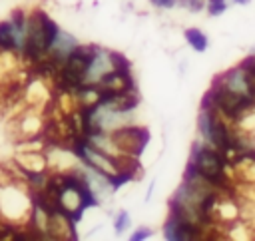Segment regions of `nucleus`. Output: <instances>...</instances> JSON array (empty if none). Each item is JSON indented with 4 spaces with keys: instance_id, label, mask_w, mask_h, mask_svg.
<instances>
[{
    "instance_id": "nucleus-1",
    "label": "nucleus",
    "mask_w": 255,
    "mask_h": 241,
    "mask_svg": "<svg viewBox=\"0 0 255 241\" xmlns=\"http://www.w3.org/2000/svg\"><path fill=\"white\" fill-rule=\"evenodd\" d=\"M58 32H60L58 24L44 10H34L32 14H28L26 42H24V48L20 52L22 58L34 66L40 58H44L48 54V50L52 48Z\"/></svg>"
},
{
    "instance_id": "nucleus-2",
    "label": "nucleus",
    "mask_w": 255,
    "mask_h": 241,
    "mask_svg": "<svg viewBox=\"0 0 255 241\" xmlns=\"http://www.w3.org/2000/svg\"><path fill=\"white\" fill-rule=\"evenodd\" d=\"M187 165H191L199 175H203L205 179H209L217 187H221V189H233L231 177L227 175V169L229 167H227L221 151L215 149L213 145H209L205 141L193 143L191 157H189V163Z\"/></svg>"
},
{
    "instance_id": "nucleus-3",
    "label": "nucleus",
    "mask_w": 255,
    "mask_h": 241,
    "mask_svg": "<svg viewBox=\"0 0 255 241\" xmlns=\"http://www.w3.org/2000/svg\"><path fill=\"white\" fill-rule=\"evenodd\" d=\"M110 139L114 143L116 155L139 157L149 143V129L135 123H126L110 131Z\"/></svg>"
},
{
    "instance_id": "nucleus-4",
    "label": "nucleus",
    "mask_w": 255,
    "mask_h": 241,
    "mask_svg": "<svg viewBox=\"0 0 255 241\" xmlns=\"http://www.w3.org/2000/svg\"><path fill=\"white\" fill-rule=\"evenodd\" d=\"M203 229L191 221L181 219L179 215L169 213L167 221L163 225V239L167 241H195V239H203Z\"/></svg>"
},
{
    "instance_id": "nucleus-5",
    "label": "nucleus",
    "mask_w": 255,
    "mask_h": 241,
    "mask_svg": "<svg viewBox=\"0 0 255 241\" xmlns=\"http://www.w3.org/2000/svg\"><path fill=\"white\" fill-rule=\"evenodd\" d=\"M215 82L223 84L225 88H229V90H233V92H237V94H243V96H251V98H255V96H253V90H251V86H249V80H247L245 68H243L241 64H239V66H235V68H231V70H227L225 74L217 76V78H215Z\"/></svg>"
},
{
    "instance_id": "nucleus-6",
    "label": "nucleus",
    "mask_w": 255,
    "mask_h": 241,
    "mask_svg": "<svg viewBox=\"0 0 255 241\" xmlns=\"http://www.w3.org/2000/svg\"><path fill=\"white\" fill-rule=\"evenodd\" d=\"M80 44H78V40L72 36V34H68V32H58V36H56V40H54V44H52V48L48 50V58H52L54 62H58L60 66L66 62V58L78 48Z\"/></svg>"
},
{
    "instance_id": "nucleus-7",
    "label": "nucleus",
    "mask_w": 255,
    "mask_h": 241,
    "mask_svg": "<svg viewBox=\"0 0 255 241\" xmlns=\"http://www.w3.org/2000/svg\"><path fill=\"white\" fill-rule=\"evenodd\" d=\"M183 38L195 52H205L207 50V36L199 28H185L183 30Z\"/></svg>"
},
{
    "instance_id": "nucleus-8",
    "label": "nucleus",
    "mask_w": 255,
    "mask_h": 241,
    "mask_svg": "<svg viewBox=\"0 0 255 241\" xmlns=\"http://www.w3.org/2000/svg\"><path fill=\"white\" fill-rule=\"evenodd\" d=\"M114 229H116V233H124V231L129 229V213H128L126 209H122V211L116 215V219H114Z\"/></svg>"
},
{
    "instance_id": "nucleus-9",
    "label": "nucleus",
    "mask_w": 255,
    "mask_h": 241,
    "mask_svg": "<svg viewBox=\"0 0 255 241\" xmlns=\"http://www.w3.org/2000/svg\"><path fill=\"white\" fill-rule=\"evenodd\" d=\"M227 0H207V6L205 10L209 12V16H221L225 10H227Z\"/></svg>"
},
{
    "instance_id": "nucleus-10",
    "label": "nucleus",
    "mask_w": 255,
    "mask_h": 241,
    "mask_svg": "<svg viewBox=\"0 0 255 241\" xmlns=\"http://www.w3.org/2000/svg\"><path fill=\"white\" fill-rule=\"evenodd\" d=\"M177 4H179V6H185L189 12H201V10H205V6H207L205 0H177Z\"/></svg>"
},
{
    "instance_id": "nucleus-11",
    "label": "nucleus",
    "mask_w": 255,
    "mask_h": 241,
    "mask_svg": "<svg viewBox=\"0 0 255 241\" xmlns=\"http://www.w3.org/2000/svg\"><path fill=\"white\" fill-rule=\"evenodd\" d=\"M151 235V229L149 227H137L131 235H129V239L131 241H143V239H147Z\"/></svg>"
},
{
    "instance_id": "nucleus-12",
    "label": "nucleus",
    "mask_w": 255,
    "mask_h": 241,
    "mask_svg": "<svg viewBox=\"0 0 255 241\" xmlns=\"http://www.w3.org/2000/svg\"><path fill=\"white\" fill-rule=\"evenodd\" d=\"M149 2H151L155 8H165V10H167V8H173V6L177 4V0H149Z\"/></svg>"
},
{
    "instance_id": "nucleus-13",
    "label": "nucleus",
    "mask_w": 255,
    "mask_h": 241,
    "mask_svg": "<svg viewBox=\"0 0 255 241\" xmlns=\"http://www.w3.org/2000/svg\"><path fill=\"white\" fill-rule=\"evenodd\" d=\"M231 2H233V4H239V6H247L251 0H231Z\"/></svg>"
},
{
    "instance_id": "nucleus-14",
    "label": "nucleus",
    "mask_w": 255,
    "mask_h": 241,
    "mask_svg": "<svg viewBox=\"0 0 255 241\" xmlns=\"http://www.w3.org/2000/svg\"><path fill=\"white\" fill-rule=\"evenodd\" d=\"M253 54H255V48H253Z\"/></svg>"
}]
</instances>
